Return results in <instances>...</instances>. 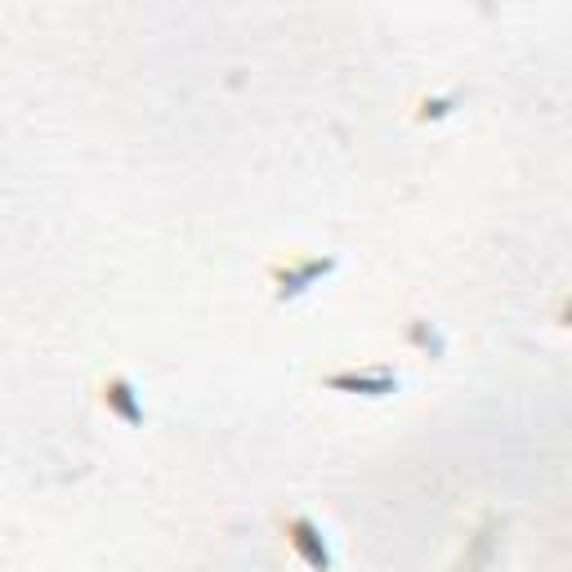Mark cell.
Returning <instances> with one entry per match:
<instances>
[{"mask_svg":"<svg viewBox=\"0 0 572 572\" xmlns=\"http://www.w3.org/2000/svg\"><path fill=\"white\" fill-rule=\"evenodd\" d=\"M286 541H291L295 555H300L313 572H336V568H331V550L322 546V532L313 528V519H304V514H300V519L286 523Z\"/></svg>","mask_w":572,"mask_h":572,"instance_id":"1","label":"cell"},{"mask_svg":"<svg viewBox=\"0 0 572 572\" xmlns=\"http://www.w3.org/2000/svg\"><path fill=\"white\" fill-rule=\"evenodd\" d=\"M331 389H358V394L367 398H385L398 389V376L394 371H362V376H354V371H340V376H327Z\"/></svg>","mask_w":572,"mask_h":572,"instance_id":"2","label":"cell"},{"mask_svg":"<svg viewBox=\"0 0 572 572\" xmlns=\"http://www.w3.org/2000/svg\"><path fill=\"white\" fill-rule=\"evenodd\" d=\"M103 403H108L126 425H143V407L135 403V389H130L126 376H112L108 380V389H103Z\"/></svg>","mask_w":572,"mask_h":572,"instance_id":"3","label":"cell"},{"mask_svg":"<svg viewBox=\"0 0 572 572\" xmlns=\"http://www.w3.org/2000/svg\"><path fill=\"white\" fill-rule=\"evenodd\" d=\"M322 273H331V260H309V264H300V269H291V273H282V295H300L304 286H313L322 278Z\"/></svg>","mask_w":572,"mask_h":572,"instance_id":"4","label":"cell"}]
</instances>
